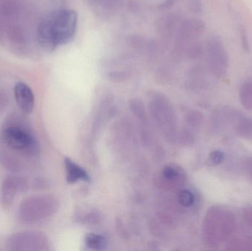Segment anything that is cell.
Returning <instances> with one entry per match:
<instances>
[{
  "instance_id": "ffe728a7",
  "label": "cell",
  "mask_w": 252,
  "mask_h": 251,
  "mask_svg": "<svg viewBox=\"0 0 252 251\" xmlns=\"http://www.w3.org/2000/svg\"><path fill=\"white\" fill-rule=\"evenodd\" d=\"M109 78L114 82H122L125 81L127 75L124 72L117 71V72H112L109 73Z\"/></svg>"
},
{
  "instance_id": "d6986e66",
  "label": "cell",
  "mask_w": 252,
  "mask_h": 251,
  "mask_svg": "<svg viewBox=\"0 0 252 251\" xmlns=\"http://www.w3.org/2000/svg\"><path fill=\"white\" fill-rule=\"evenodd\" d=\"M179 173L177 170L170 166H166L163 169V175L166 179L173 180L176 179L179 176Z\"/></svg>"
},
{
  "instance_id": "5b68a950",
  "label": "cell",
  "mask_w": 252,
  "mask_h": 251,
  "mask_svg": "<svg viewBox=\"0 0 252 251\" xmlns=\"http://www.w3.org/2000/svg\"><path fill=\"white\" fill-rule=\"evenodd\" d=\"M207 63L210 73L217 78H223L229 69V56L219 37H213L207 43Z\"/></svg>"
},
{
  "instance_id": "ac0fdd59",
  "label": "cell",
  "mask_w": 252,
  "mask_h": 251,
  "mask_svg": "<svg viewBox=\"0 0 252 251\" xmlns=\"http://www.w3.org/2000/svg\"><path fill=\"white\" fill-rule=\"evenodd\" d=\"M241 168L244 175L252 182V156L244 159L241 164Z\"/></svg>"
},
{
  "instance_id": "44dd1931",
  "label": "cell",
  "mask_w": 252,
  "mask_h": 251,
  "mask_svg": "<svg viewBox=\"0 0 252 251\" xmlns=\"http://www.w3.org/2000/svg\"><path fill=\"white\" fill-rule=\"evenodd\" d=\"M19 193H26L29 190V183L28 179L24 177H17Z\"/></svg>"
},
{
  "instance_id": "7c38bea8",
  "label": "cell",
  "mask_w": 252,
  "mask_h": 251,
  "mask_svg": "<svg viewBox=\"0 0 252 251\" xmlns=\"http://www.w3.org/2000/svg\"><path fill=\"white\" fill-rule=\"evenodd\" d=\"M226 244L227 250L252 251V237L249 235L235 237V234Z\"/></svg>"
},
{
  "instance_id": "277c9868",
  "label": "cell",
  "mask_w": 252,
  "mask_h": 251,
  "mask_svg": "<svg viewBox=\"0 0 252 251\" xmlns=\"http://www.w3.org/2000/svg\"><path fill=\"white\" fill-rule=\"evenodd\" d=\"M56 200L47 195H36L22 200L18 219L23 224H32L50 216L56 209Z\"/></svg>"
},
{
  "instance_id": "2e32d148",
  "label": "cell",
  "mask_w": 252,
  "mask_h": 251,
  "mask_svg": "<svg viewBox=\"0 0 252 251\" xmlns=\"http://www.w3.org/2000/svg\"><path fill=\"white\" fill-rule=\"evenodd\" d=\"M179 202L184 207H192L195 203V195L190 190H182L179 194Z\"/></svg>"
},
{
  "instance_id": "7402d4cb",
  "label": "cell",
  "mask_w": 252,
  "mask_h": 251,
  "mask_svg": "<svg viewBox=\"0 0 252 251\" xmlns=\"http://www.w3.org/2000/svg\"><path fill=\"white\" fill-rule=\"evenodd\" d=\"M8 104L7 96L4 93L0 92V114L4 112Z\"/></svg>"
},
{
  "instance_id": "52a82bcc",
  "label": "cell",
  "mask_w": 252,
  "mask_h": 251,
  "mask_svg": "<svg viewBox=\"0 0 252 251\" xmlns=\"http://www.w3.org/2000/svg\"><path fill=\"white\" fill-rule=\"evenodd\" d=\"M16 103L24 113L30 114L33 110L35 98L32 89L25 83L19 82L14 86Z\"/></svg>"
},
{
  "instance_id": "ba28073f",
  "label": "cell",
  "mask_w": 252,
  "mask_h": 251,
  "mask_svg": "<svg viewBox=\"0 0 252 251\" xmlns=\"http://www.w3.org/2000/svg\"><path fill=\"white\" fill-rule=\"evenodd\" d=\"M230 125L238 137L244 139L252 140V117L234 109Z\"/></svg>"
},
{
  "instance_id": "603a6c76",
  "label": "cell",
  "mask_w": 252,
  "mask_h": 251,
  "mask_svg": "<svg viewBox=\"0 0 252 251\" xmlns=\"http://www.w3.org/2000/svg\"><path fill=\"white\" fill-rule=\"evenodd\" d=\"M241 42H242V46L246 51L248 52L250 50V43H249L248 38H247V33L244 31H243L241 33Z\"/></svg>"
},
{
  "instance_id": "9a60e30c",
  "label": "cell",
  "mask_w": 252,
  "mask_h": 251,
  "mask_svg": "<svg viewBox=\"0 0 252 251\" xmlns=\"http://www.w3.org/2000/svg\"><path fill=\"white\" fill-rule=\"evenodd\" d=\"M226 159L225 153L222 150H216L209 154L207 159V166L210 167H215L221 165Z\"/></svg>"
},
{
  "instance_id": "3957f363",
  "label": "cell",
  "mask_w": 252,
  "mask_h": 251,
  "mask_svg": "<svg viewBox=\"0 0 252 251\" xmlns=\"http://www.w3.org/2000/svg\"><path fill=\"white\" fill-rule=\"evenodd\" d=\"M237 228L236 215L232 210L221 205L212 206L204 218L203 240L209 247H219L235 235Z\"/></svg>"
},
{
  "instance_id": "8fae6325",
  "label": "cell",
  "mask_w": 252,
  "mask_h": 251,
  "mask_svg": "<svg viewBox=\"0 0 252 251\" xmlns=\"http://www.w3.org/2000/svg\"><path fill=\"white\" fill-rule=\"evenodd\" d=\"M64 165L66 169V181L69 184H74L79 180L84 181H90L88 173L83 168L78 166L68 158L64 159Z\"/></svg>"
},
{
  "instance_id": "4fadbf2b",
  "label": "cell",
  "mask_w": 252,
  "mask_h": 251,
  "mask_svg": "<svg viewBox=\"0 0 252 251\" xmlns=\"http://www.w3.org/2000/svg\"><path fill=\"white\" fill-rule=\"evenodd\" d=\"M239 99L244 109L252 111V81L242 84L239 90Z\"/></svg>"
},
{
  "instance_id": "7a4b0ae2",
  "label": "cell",
  "mask_w": 252,
  "mask_h": 251,
  "mask_svg": "<svg viewBox=\"0 0 252 251\" xmlns=\"http://www.w3.org/2000/svg\"><path fill=\"white\" fill-rule=\"evenodd\" d=\"M78 17L71 10L53 12L38 25L37 38L43 48L53 50L71 41L76 32Z\"/></svg>"
},
{
  "instance_id": "30bf717a",
  "label": "cell",
  "mask_w": 252,
  "mask_h": 251,
  "mask_svg": "<svg viewBox=\"0 0 252 251\" xmlns=\"http://www.w3.org/2000/svg\"><path fill=\"white\" fill-rule=\"evenodd\" d=\"M205 29L204 22L198 19H189L182 24L179 29V38L182 42L190 41L198 38Z\"/></svg>"
},
{
  "instance_id": "e0dca14e",
  "label": "cell",
  "mask_w": 252,
  "mask_h": 251,
  "mask_svg": "<svg viewBox=\"0 0 252 251\" xmlns=\"http://www.w3.org/2000/svg\"><path fill=\"white\" fill-rule=\"evenodd\" d=\"M241 220L244 228L252 234V206H247L242 211Z\"/></svg>"
},
{
  "instance_id": "9c48e42d",
  "label": "cell",
  "mask_w": 252,
  "mask_h": 251,
  "mask_svg": "<svg viewBox=\"0 0 252 251\" xmlns=\"http://www.w3.org/2000/svg\"><path fill=\"white\" fill-rule=\"evenodd\" d=\"M19 192L17 176H10L4 180L0 190V203L4 209L11 207Z\"/></svg>"
},
{
  "instance_id": "5bb4252c",
  "label": "cell",
  "mask_w": 252,
  "mask_h": 251,
  "mask_svg": "<svg viewBox=\"0 0 252 251\" xmlns=\"http://www.w3.org/2000/svg\"><path fill=\"white\" fill-rule=\"evenodd\" d=\"M87 247L93 250H104L107 247V240L103 236L96 234H88L85 237Z\"/></svg>"
},
{
  "instance_id": "8992f818",
  "label": "cell",
  "mask_w": 252,
  "mask_h": 251,
  "mask_svg": "<svg viewBox=\"0 0 252 251\" xmlns=\"http://www.w3.org/2000/svg\"><path fill=\"white\" fill-rule=\"evenodd\" d=\"M7 250L12 251H38L47 250V239L38 231L17 233L9 237Z\"/></svg>"
},
{
  "instance_id": "6da1fadb",
  "label": "cell",
  "mask_w": 252,
  "mask_h": 251,
  "mask_svg": "<svg viewBox=\"0 0 252 251\" xmlns=\"http://www.w3.org/2000/svg\"><path fill=\"white\" fill-rule=\"evenodd\" d=\"M38 151V142L25 119L18 114L10 116L0 134V161L4 168L21 172L32 163Z\"/></svg>"
}]
</instances>
